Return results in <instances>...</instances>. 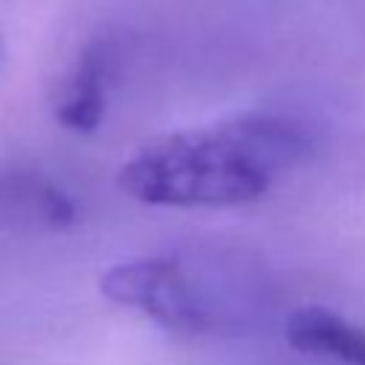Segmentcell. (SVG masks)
Wrapping results in <instances>:
<instances>
[{"mask_svg":"<svg viewBox=\"0 0 365 365\" xmlns=\"http://www.w3.org/2000/svg\"><path fill=\"white\" fill-rule=\"evenodd\" d=\"M305 151L308 137L297 123L242 114L148 140L120 165L117 182L154 208H234L265 197Z\"/></svg>","mask_w":365,"mask_h":365,"instance_id":"cell-1","label":"cell"},{"mask_svg":"<svg viewBox=\"0 0 365 365\" xmlns=\"http://www.w3.org/2000/svg\"><path fill=\"white\" fill-rule=\"evenodd\" d=\"M100 294L174 334H205L214 325L208 305L171 257H143L111 265L100 277Z\"/></svg>","mask_w":365,"mask_h":365,"instance_id":"cell-2","label":"cell"},{"mask_svg":"<svg viewBox=\"0 0 365 365\" xmlns=\"http://www.w3.org/2000/svg\"><path fill=\"white\" fill-rule=\"evenodd\" d=\"M285 339L299 354L328 356L342 365H365V328L351 325L322 305H305L285 322Z\"/></svg>","mask_w":365,"mask_h":365,"instance_id":"cell-3","label":"cell"},{"mask_svg":"<svg viewBox=\"0 0 365 365\" xmlns=\"http://www.w3.org/2000/svg\"><path fill=\"white\" fill-rule=\"evenodd\" d=\"M106 48L94 43L66 77L54 103V117L63 128L74 134H91L100 125L106 114Z\"/></svg>","mask_w":365,"mask_h":365,"instance_id":"cell-4","label":"cell"}]
</instances>
